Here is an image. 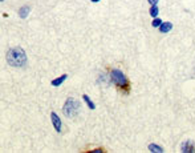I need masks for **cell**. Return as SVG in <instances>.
Instances as JSON below:
<instances>
[{"label":"cell","instance_id":"cell-1","mask_svg":"<svg viewBox=\"0 0 195 153\" xmlns=\"http://www.w3.org/2000/svg\"><path fill=\"white\" fill-rule=\"evenodd\" d=\"M7 63L8 65L15 67V68H23L27 65V53L23 48H11L7 52Z\"/></svg>","mask_w":195,"mask_h":153},{"label":"cell","instance_id":"cell-2","mask_svg":"<svg viewBox=\"0 0 195 153\" xmlns=\"http://www.w3.org/2000/svg\"><path fill=\"white\" fill-rule=\"evenodd\" d=\"M80 108H81V105H80L79 101L73 97H69L66 99V101L62 105V112H64V115L68 118H74L76 116L79 115Z\"/></svg>","mask_w":195,"mask_h":153},{"label":"cell","instance_id":"cell-3","mask_svg":"<svg viewBox=\"0 0 195 153\" xmlns=\"http://www.w3.org/2000/svg\"><path fill=\"white\" fill-rule=\"evenodd\" d=\"M110 80L113 81L117 87L125 88L127 85V77L125 76V73L120 69H113L110 72Z\"/></svg>","mask_w":195,"mask_h":153},{"label":"cell","instance_id":"cell-4","mask_svg":"<svg viewBox=\"0 0 195 153\" xmlns=\"http://www.w3.org/2000/svg\"><path fill=\"white\" fill-rule=\"evenodd\" d=\"M51 121L52 124H53V128L56 129V132H61L62 129V122H61V118L58 117V115L56 113V112H52L51 113Z\"/></svg>","mask_w":195,"mask_h":153},{"label":"cell","instance_id":"cell-5","mask_svg":"<svg viewBox=\"0 0 195 153\" xmlns=\"http://www.w3.org/2000/svg\"><path fill=\"white\" fill-rule=\"evenodd\" d=\"M181 150L185 153H190V152H195V146H194V143H192L191 140H187L185 143L181 145Z\"/></svg>","mask_w":195,"mask_h":153},{"label":"cell","instance_id":"cell-6","mask_svg":"<svg viewBox=\"0 0 195 153\" xmlns=\"http://www.w3.org/2000/svg\"><path fill=\"white\" fill-rule=\"evenodd\" d=\"M66 79H68V75H65V73H64V75H61V76L57 77V79H53L51 84L53 85V87H60V85H61V84L64 83Z\"/></svg>","mask_w":195,"mask_h":153},{"label":"cell","instance_id":"cell-7","mask_svg":"<svg viewBox=\"0 0 195 153\" xmlns=\"http://www.w3.org/2000/svg\"><path fill=\"white\" fill-rule=\"evenodd\" d=\"M29 12H31V7H29V5H24V7H21L20 10H19V16H20L21 19H27Z\"/></svg>","mask_w":195,"mask_h":153},{"label":"cell","instance_id":"cell-8","mask_svg":"<svg viewBox=\"0 0 195 153\" xmlns=\"http://www.w3.org/2000/svg\"><path fill=\"white\" fill-rule=\"evenodd\" d=\"M171 28H173V24H171L170 21H166V23H163L162 21V24L159 25V31L163 32V33H166V32H170Z\"/></svg>","mask_w":195,"mask_h":153},{"label":"cell","instance_id":"cell-9","mask_svg":"<svg viewBox=\"0 0 195 153\" xmlns=\"http://www.w3.org/2000/svg\"><path fill=\"white\" fill-rule=\"evenodd\" d=\"M82 99H84V101L86 103V105L89 107V109H92V111H93V109H96V105H94V103H93L92 99H90L88 95H84V96H82Z\"/></svg>","mask_w":195,"mask_h":153},{"label":"cell","instance_id":"cell-10","mask_svg":"<svg viewBox=\"0 0 195 153\" xmlns=\"http://www.w3.org/2000/svg\"><path fill=\"white\" fill-rule=\"evenodd\" d=\"M149 150H150V152H163V149H162L161 146L159 145H157V144H150V145H149Z\"/></svg>","mask_w":195,"mask_h":153},{"label":"cell","instance_id":"cell-11","mask_svg":"<svg viewBox=\"0 0 195 153\" xmlns=\"http://www.w3.org/2000/svg\"><path fill=\"white\" fill-rule=\"evenodd\" d=\"M158 14H159V8H158L157 4H155V5H153V7L150 8V15H151V18H157Z\"/></svg>","mask_w":195,"mask_h":153},{"label":"cell","instance_id":"cell-12","mask_svg":"<svg viewBox=\"0 0 195 153\" xmlns=\"http://www.w3.org/2000/svg\"><path fill=\"white\" fill-rule=\"evenodd\" d=\"M162 24V20L158 18H154V20H153V23H151V25L153 27H159V25Z\"/></svg>","mask_w":195,"mask_h":153},{"label":"cell","instance_id":"cell-13","mask_svg":"<svg viewBox=\"0 0 195 153\" xmlns=\"http://www.w3.org/2000/svg\"><path fill=\"white\" fill-rule=\"evenodd\" d=\"M158 1H159V0H149V3H150L151 5H155V4H157Z\"/></svg>","mask_w":195,"mask_h":153},{"label":"cell","instance_id":"cell-14","mask_svg":"<svg viewBox=\"0 0 195 153\" xmlns=\"http://www.w3.org/2000/svg\"><path fill=\"white\" fill-rule=\"evenodd\" d=\"M101 152H102V150H101V149H96V150H93L92 153H101Z\"/></svg>","mask_w":195,"mask_h":153},{"label":"cell","instance_id":"cell-15","mask_svg":"<svg viewBox=\"0 0 195 153\" xmlns=\"http://www.w3.org/2000/svg\"><path fill=\"white\" fill-rule=\"evenodd\" d=\"M92 1H93V3H98L100 0H92Z\"/></svg>","mask_w":195,"mask_h":153},{"label":"cell","instance_id":"cell-16","mask_svg":"<svg viewBox=\"0 0 195 153\" xmlns=\"http://www.w3.org/2000/svg\"><path fill=\"white\" fill-rule=\"evenodd\" d=\"M3 1H4V0H0V3H3Z\"/></svg>","mask_w":195,"mask_h":153}]
</instances>
